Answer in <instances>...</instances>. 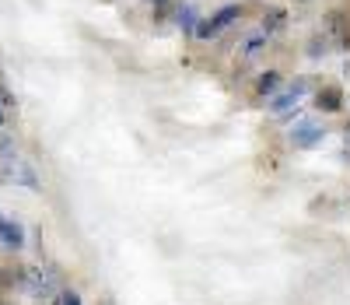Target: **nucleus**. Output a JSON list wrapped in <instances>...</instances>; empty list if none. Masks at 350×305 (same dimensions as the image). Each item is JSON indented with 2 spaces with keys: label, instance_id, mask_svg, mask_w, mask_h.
I'll use <instances>...</instances> for the list:
<instances>
[{
  "label": "nucleus",
  "instance_id": "obj_1",
  "mask_svg": "<svg viewBox=\"0 0 350 305\" xmlns=\"http://www.w3.org/2000/svg\"><path fill=\"white\" fill-rule=\"evenodd\" d=\"M242 14H245V8H242V4H228V8L214 11L207 21H196L193 39H203V42H207V39H217V36L224 32V28H228V25H235Z\"/></svg>",
  "mask_w": 350,
  "mask_h": 305
},
{
  "label": "nucleus",
  "instance_id": "obj_2",
  "mask_svg": "<svg viewBox=\"0 0 350 305\" xmlns=\"http://www.w3.org/2000/svg\"><path fill=\"white\" fill-rule=\"evenodd\" d=\"M305 91H308V77H295V81H291V88L284 91V95H273V99H270V109H273L277 116H284L291 106L298 109V102H301Z\"/></svg>",
  "mask_w": 350,
  "mask_h": 305
},
{
  "label": "nucleus",
  "instance_id": "obj_3",
  "mask_svg": "<svg viewBox=\"0 0 350 305\" xmlns=\"http://www.w3.org/2000/svg\"><path fill=\"white\" fill-rule=\"evenodd\" d=\"M323 137H326V130H323V127H315L312 119H301V123H295V130H291V144L301 147V151L319 147V144H323Z\"/></svg>",
  "mask_w": 350,
  "mask_h": 305
},
{
  "label": "nucleus",
  "instance_id": "obj_4",
  "mask_svg": "<svg viewBox=\"0 0 350 305\" xmlns=\"http://www.w3.org/2000/svg\"><path fill=\"white\" fill-rule=\"evenodd\" d=\"M315 109H319V112H340V109H343V88L323 84V88L315 91Z\"/></svg>",
  "mask_w": 350,
  "mask_h": 305
},
{
  "label": "nucleus",
  "instance_id": "obj_5",
  "mask_svg": "<svg viewBox=\"0 0 350 305\" xmlns=\"http://www.w3.org/2000/svg\"><path fill=\"white\" fill-rule=\"evenodd\" d=\"M0 242H4V246H11V249H21V246H25L21 225L11 221V218H0Z\"/></svg>",
  "mask_w": 350,
  "mask_h": 305
},
{
  "label": "nucleus",
  "instance_id": "obj_6",
  "mask_svg": "<svg viewBox=\"0 0 350 305\" xmlns=\"http://www.w3.org/2000/svg\"><path fill=\"white\" fill-rule=\"evenodd\" d=\"M277 88H280V74H277V71H262V74L256 77V95H259V99H273Z\"/></svg>",
  "mask_w": 350,
  "mask_h": 305
},
{
  "label": "nucleus",
  "instance_id": "obj_7",
  "mask_svg": "<svg viewBox=\"0 0 350 305\" xmlns=\"http://www.w3.org/2000/svg\"><path fill=\"white\" fill-rule=\"evenodd\" d=\"M175 21H179L183 36H193V28H196L200 14H196V8H193V4H179V14H175Z\"/></svg>",
  "mask_w": 350,
  "mask_h": 305
},
{
  "label": "nucleus",
  "instance_id": "obj_8",
  "mask_svg": "<svg viewBox=\"0 0 350 305\" xmlns=\"http://www.w3.org/2000/svg\"><path fill=\"white\" fill-rule=\"evenodd\" d=\"M329 53V39H326V32H315L312 39H308V46H305V56L308 60H323Z\"/></svg>",
  "mask_w": 350,
  "mask_h": 305
},
{
  "label": "nucleus",
  "instance_id": "obj_9",
  "mask_svg": "<svg viewBox=\"0 0 350 305\" xmlns=\"http://www.w3.org/2000/svg\"><path fill=\"white\" fill-rule=\"evenodd\" d=\"M280 25H284V11H270L267 18H262V32H267V36H273Z\"/></svg>",
  "mask_w": 350,
  "mask_h": 305
},
{
  "label": "nucleus",
  "instance_id": "obj_10",
  "mask_svg": "<svg viewBox=\"0 0 350 305\" xmlns=\"http://www.w3.org/2000/svg\"><path fill=\"white\" fill-rule=\"evenodd\" d=\"M148 4L154 8V18L161 21V18L168 14V8H172V4H179V0H148Z\"/></svg>",
  "mask_w": 350,
  "mask_h": 305
},
{
  "label": "nucleus",
  "instance_id": "obj_11",
  "mask_svg": "<svg viewBox=\"0 0 350 305\" xmlns=\"http://www.w3.org/2000/svg\"><path fill=\"white\" fill-rule=\"evenodd\" d=\"M60 305H81V295H77V291H70V288H67V291H64V295H60Z\"/></svg>",
  "mask_w": 350,
  "mask_h": 305
},
{
  "label": "nucleus",
  "instance_id": "obj_12",
  "mask_svg": "<svg viewBox=\"0 0 350 305\" xmlns=\"http://www.w3.org/2000/svg\"><path fill=\"white\" fill-rule=\"evenodd\" d=\"M11 284H14V273H11V270H0V291L11 288Z\"/></svg>",
  "mask_w": 350,
  "mask_h": 305
},
{
  "label": "nucleus",
  "instance_id": "obj_13",
  "mask_svg": "<svg viewBox=\"0 0 350 305\" xmlns=\"http://www.w3.org/2000/svg\"><path fill=\"white\" fill-rule=\"evenodd\" d=\"M340 46H343V49H350V25H347V28H340Z\"/></svg>",
  "mask_w": 350,
  "mask_h": 305
},
{
  "label": "nucleus",
  "instance_id": "obj_14",
  "mask_svg": "<svg viewBox=\"0 0 350 305\" xmlns=\"http://www.w3.org/2000/svg\"><path fill=\"white\" fill-rule=\"evenodd\" d=\"M291 4H312V0H291Z\"/></svg>",
  "mask_w": 350,
  "mask_h": 305
},
{
  "label": "nucleus",
  "instance_id": "obj_15",
  "mask_svg": "<svg viewBox=\"0 0 350 305\" xmlns=\"http://www.w3.org/2000/svg\"><path fill=\"white\" fill-rule=\"evenodd\" d=\"M0 127H4V109H0Z\"/></svg>",
  "mask_w": 350,
  "mask_h": 305
},
{
  "label": "nucleus",
  "instance_id": "obj_16",
  "mask_svg": "<svg viewBox=\"0 0 350 305\" xmlns=\"http://www.w3.org/2000/svg\"><path fill=\"white\" fill-rule=\"evenodd\" d=\"M102 305H112V298H102Z\"/></svg>",
  "mask_w": 350,
  "mask_h": 305
},
{
  "label": "nucleus",
  "instance_id": "obj_17",
  "mask_svg": "<svg viewBox=\"0 0 350 305\" xmlns=\"http://www.w3.org/2000/svg\"><path fill=\"white\" fill-rule=\"evenodd\" d=\"M0 305H11V302H0Z\"/></svg>",
  "mask_w": 350,
  "mask_h": 305
}]
</instances>
